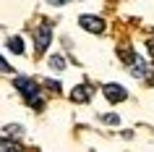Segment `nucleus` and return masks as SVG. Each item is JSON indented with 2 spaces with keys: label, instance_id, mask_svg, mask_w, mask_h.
<instances>
[{
  "label": "nucleus",
  "instance_id": "9",
  "mask_svg": "<svg viewBox=\"0 0 154 152\" xmlns=\"http://www.w3.org/2000/svg\"><path fill=\"white\" fill-rule=\"evenodd\" d=\"M5 134L8 136H18V134H24V128L18 126V123H11V126H5Z\"/></svg>",
  "mask_w": 154,
  "mask_h": 152
},
{
  "label": "nucleus",
  "instance_id": "6",
  "mask_svg": "<svg viewBox=\"0 0 154 152\" xmlns=\"http://www.w3.org/2000/svg\"><path fill=\"white\" fill-rule=\"evenodd\" d=\"M8 50L16 53V55H24V40H21V37H11L8 40Z\"/></svg>",
  "mask_w": 154,
  "mask_h": 152
},
{
  "label": "nucleus",
  "instance_id": "5",
  "mask_svg": "<svg viewBox=\"0 0 154 152\" xmlns=\"http://www.w3.org/2000/svg\"><path fill=\"white\" fill-rule=\"evenodd\" d=\"M89 97H91V87L89 84H79V87H73V92H71L73 102H89Z\"/></svg>",
  "mask_w": 154,
  "mask_h": 152
},
{
  "label": "nucleus",
  "instance_id": "8",
  "mask_svg": "<svg viewBox=\"0 0 154 152\" xmlns=\"http://www.w3.org/2000/svg\"><path fill=\"white\" fill-rule=\"evenodd\" d=\"M50 66H52L55 71H63V68H65V58L63 55H52V58H50Z\"/></svg>",
  "mask_w": 154,
  "mask_h": 152
},
{
  "label": "nucleus",
  "instance_id": "12",
  "mask_svg": "<svg viewBox=\"0 0 154 152\" xmlns=\"http://www.w3.org/2000/svg\"><path fill=\"white\" fill-rule=\"evenodd\" d=\"M45 87L52 89V92H60V81H45Z\"/></svg>",
  "mask_w": 154,
  "mask_h": 152
},
{
  "label": "nucleus",
  "instance_id": "2",
  "mask_svg": "<svg viewBox=\"0 0 154 152\" xmlns=\"http://www.w3.org/2000/svg\"><path fill=\"white\" fill-rule=\"evenodd\" d=\"M50 40H52V24L50 21H42L37 29H34V45H37V53H45L50 47Z\"/></svg>",
  "mask_w": 154,
  "mask_h": 152
},
{
  "label": "nucleus",
  "instance_id": "3",
  "mask_svg": "<svg viewBox=\"0 0 154 152\" xmlns=\"http://www.w3.org/2000/svg\"><path fill=\"white\" fill-rule=\"evenodd\" d=\"M79 24H81V29H86V32H91V34H102L105 32V21L99 16H81Z\"/></svg>",
  "mask_w": 154,
  "mask_h": 152
},
{
  "label": "nucleus",
  "instance_id": "10",
  "mask_svg": "<svg viewBox=\"0 0 154 152\" xmlns=\"http://www.w3.org/2000/svg\"><path fill=\"white\" fill-rule=\"evenodd\" d=\"M102 121H105V123H112V126H118V123H120V118H118L115 113H107V115H102Z\"/></svg>",
  "mask_w": 154,
  "mask_h": 152
},
{
  "label": "nucleus",
  "instance_id": "15",
  "mask_svg": "<svg viewBox=\"0 0 154 152\" xmlns=\"http://www.w3.org/2000/svg\"><path fill=\"white\" fill-rule=\"evenodd\" d=\"M149 53H152V58H154V40L149 42Z\"/></svg>",
  "mask_w": 154,
  "mask_h": 152
},
{
  "label": "nucleus",
  "instance_id": "7",
  "mask_svg": "<svg viewBox=\"0 0 154 152\" xmlns=\"http://www.w3.org/2000/svg\"><path fill=\"white\" fill-rule=\"evenodd\" d=\"M3 150H21V144L16 139H0V152Z\"/></svg>",
  "mask_w": 154,
  "mask_h": 152
},
{
  "label": "nucleus",
  "instance_id": "4",
  "mask_svg": "<svg viewBox=\"0 0 154 152\" xmlns=\"http://www.w3.org/2000/svg\"><path fill=\"white\" fill-rule=\"evenodd\" d=\"M105 97L110 102H123V100L128 97V92H125V87H120V84H105Z\"/></svg>",
  "mask_w": 154,
  "mask_h": 152
},
{
  "label": "nucleus",
  "instance_id": "1",
  "mask_svg": "<svg viewBox=\"0 0 154 152\" xmlns=\"http://www.w3.org/2000/svg\"><path fill=\"white\" fill-rule=\"evenodd\" d=\"M13 87L26 97V102L32 105L34 110H42V108H45V100L39 97V87H37V81L26 79V76H18V79L13 81Z\"/></svg>",
  "mask_w": 154,
  "mask_h": 152
},
{
  "label": "nucleus",
  "instance_id": "14",
  "mask_svg": "<svg viewBox=\"0 0 154 152\" xmlns=\"http://www.w3.org/2000/svg\"><path fill=\"white\" fill-rule=\"evenodd\" d=\"M47 3H52V5H65V3H71V0H47Z\"/></svg>",
  "mask_w": 154,
  "mask_h": 152
},
{
  "label": "nucleus",
  "instance_id": "11",
  "mask_svg": "<svg viewBox=\"0 0 154 152\" xmlns=\"http://www.w3.org/2000/svg\"><path fill=\"white\" fill-rule=\"evenodd\" d=\"M144 79H146V81H149V84H152V87H154V66H149V68H146Z\"/></svg>",
  "mask_w": 154,
  "mask_h": 152
},
{
  "label": "nucleus",
  "instance_id": "13",
  "mask_svg": "<svg viewBox=\"0 0 154 152\" xmlns=\"http://www.w3.org/2000/svg\"><path fill=\"white\" fill-rule=\"evenodd\" d=\"M0 71H5V73H8V71H13V68L8 66V60H5L3 55H0Z\"/></svg>",
  "mask_w": 154,
  "mask_h": 152
}]
</instances>
